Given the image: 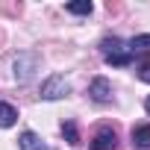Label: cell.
Instances as JSON below:
<instances>
[{
    "label": "cell",
    "mask_w": 150,
    "mask_h": 150,
    "mask_svg": "<svg viewBox=\"0 0 150 150\" xmlns=\"http://www.w3.org/2000/svg\"><path fill=\"white\" fill-rule=\"evenodd\" d=\"M100 53H103V59H106L109 65H115V68H124V65L132 62L129 44H127L124 38H118V35H106V38L100 41Z\"/></svg>",
    "instance_id": "cell-1"
},
{
    "label": "cell",
    "mask_w": 150,
    "mask_h": 150,
    "mask_svg": "<svg viewBox=\"0 0 150 150\" xmlns=\"http://www.w3.org/2000/svg\"><path fill=\"white\" fill-rule=\"evenodd\" d=\"M62 135H65V138H68L71 144H80V135H77V127H74L71 121H68V124H62Z\"/></svg>",
    "instance_id": "cell-12"
},
{
    "label": "cell",
    "mask_w": 150,
    "mask_h": 150,
    "mask_svg": "<svg viewBox=\"0 0 150 150\" xmlns=\"http://www.w3.org/2000/svg\"><path fill=\"white\" fill-rule=\"evenodd\" d=\"M38 65V56L35 53H21L18 59H15V80L18 83H27L30 77H33V68Z\"/></svg>",
    "instance_id": "cell-4"
},
{
    "label": "cell",
    "mask_w": 150,
    "mask_h": 150,
    "mask_svg": "<svg viewBox=\"0 0 150 150\" xmlns=\"http://www.w3.org/2000/svg\"><path fill=\"white\" fill-rule=\"evenodd\" d=\"M65 9H68L71 15H91V9H94V6L88 3V0H83V3H68Z\"/></svg>",
    "instance_id": "cell-10"
},
{
    "label": "cell",
    "mask_w": 150,
    "mask_h": 150,
    "mask_svg": "<svg viewBox=\"0 0 150 150\" xmlns=\"http://www.w3.org/2000/svg\"><path fill=\"white\" fill-rule=\"evenodd\" d=\"M18 144H21V150H50L44 141H41V135H35V132H21V138H18Z\"/></svg>",
    "instance_id": "cell-6"
},
{
    "label": "cell",
    "mask_w": 150,
    "mask_h": 150,
    "mask_svg": "<svg viewBox=\"0 0 150 150\" xmlns=\"http://www.w3.org/2000/svg\"><path fill=\"white\" fill-rule=\"evenodd\" d=\"M144 106H147V112H150V97H147V100H144Z\"/></svg>",
    "instance_id": "cell-13"
},
{
    "label": "cell",
    "mask_w": 150,
    "mask_h": 150,
    "mask_svg": "<svg viewBox=\"0 0 150 150\" xmlns=\"http://www.w3.org/2000/svg\"><path fill=\"white\" fill-rule=\"evenodd\" d=\"M15 121H18V109H15L12 103H0V127L6 129V127H12Z\"/></svg>",
    "instance_id": "cell-9"
},
{
    "label": "cell",
    "mask_w": 150,
    "mask_h": 150,
    "mask_svg": "<svg viewBox=\"0 0 150 150\" xmlns=\"http://www.w3.org/2000/svg\"><path fill=\"white\" fill-rule=\"evenodd\" d=\"M127 44H129V53H132V56H141V53L150 56V35H135V38L127 41Z\"/></svg>",
    "instance_id": "cell-8"
},
{
    "label": "cell",
    "mask_w": 150,
    "mask_h": 150,
    "mask_svg": "<svg viewBox=\"0 0 150 150\" xmlns=\"http://www.w3.org/2000/svg\"><path fill=\"white\" fill-rule=\"evenodd\" d=\"M135 74H138V80H141V83H150V56L141 59V62L135 65Z\"/></svg>",
    "instance_id": "cell-11"
},
{
    "label": "cell",
    "mask_w": 150,
    "mask_h": 150,
    "mask_svg": "<svg viewBox=\"0 0 150 150\" xmlns=\"http://www.w3.org/2000/svg\"><path fill=\"white\" fill-rule=\"evenodd\" d=\"M88 150H118V135L112 127H100L88 144Z\"/></svg>",
    "instance_id": "cell-3"
},
{
    "label": "cell",
    "mask_w": 150,
    "mask_h": 150,
    "mask_svg": "<svg viewBox=\"0 0 150 150\" xmlns=\"http://www.w3.org/2000/svg\"><path fill=\"white\" fill-rule=\"evenodd\" d=\"M68 91H71V86H68L65 77H59V74L47 77L44 86H41V97H44V100H59V97H65Z\"/></svg>",
    "instance_id": "cell-2"
},
{
    "label": "cell",
    "mask_w": 150,
    "mask_h": 150,
    "mask_svg": "<svg viewBox=\"0 0 150 150\" xmlns=\"http://www.w3.org/2000/svg\"><path fill=\"white\" fill-rule=\"evenodd\" d=\"M132 144L141 150H150V124H141L132 129Z\"/></svg>",
    "instance_id": "cell-7"
},
{
    "label": "cell",
    "mask_w": 150,
    "mask_h": 150,
    "mask_svg": "<svg viewBox=\"0 0 150 150\" xmlns=\"http://www.w3.org/2000/svg\"><path fill=\"white\" fill-rule=\"evenodd\" d=\"M88 94H91V100L106 103V100H112V83H109V80H103V77H97V80H91Z\"/></svg>",
    "instance_id": "cell-5"
}]
</instances>
